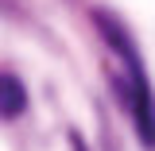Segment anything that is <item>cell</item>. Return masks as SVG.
<instances>
[{
	"label": "cell",
	"mask_w": 155,
	"mask_h": 151,
	"mask_svg": "<svg viewBox=\"0 0 155 151\" xmlns=\"http://www.w3.org/2000/svg\"><path fill=\"white\" fill-rule=\"evenodd\" d=\"M70 147H74V151H85V143H81L78 136H70Z\"/></svg>",
	"instance_id": "cell-2"
},
{
	"label": "cell",
	"mask_w": 155,
	"mask_h": 151,
	"mask_svg": "<svg viewBox=\"0 0 155 151\" xmlns=\"http://www.w3.org/2000/svg\"><path fill=\"white\" fill-rule=\"evenodd\" d=\"M27 113V89L16 74L0 70V120H16Z\"/></svg>",
	"instance_id": "cell-1"
}]
</instances>
